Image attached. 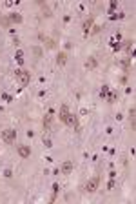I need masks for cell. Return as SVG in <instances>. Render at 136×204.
<instances>
[{
	"label": "cell",
	"mask_w": 136,
	"mask_h": 204,
	"mask_svg": "<svg viewBox=\"0 0 136 204\" xmlns=\"http://www.w3.org/2000/svg\"><path fill=\"white\" fill-rule=\"evenodd\" d=\"M15 77L18 78V82H20V86H27L29 84V80H31V75H29V71H24V69H16L15 71Z\"/></svg>",
	"instance_id": "1"
},
{
	"label": "cell",
	"mask_w": 136,
	"mask_h": 204,
	"mask_svg": "<svg viewBox=\"0 0 136 204\" xmlns=\"http://www.w3.org/2000/svg\"><path fill=\"white\" fill-rule=\"evenodd\" d=\"M98 186H100V177H93V179H89L85 182V186H84V189L87 193H94L98 189Z\"/></svg>",
	"instance_id": "2"
},
{
	"label": "cell",
	"mask_w": 136,
	"mask_h": 204,
	"mask_svg": "<svg viewBox=\"0 0 136 204\" xmlns=\"http://www.w3.org/2000/svg\"><path fill=\"white\" fill-rule=\"evenodd\" d=\"M38 40H40L42 44H45V47H47V49H54V47H56V42H54L53 38L45 37L44 33H38Z\"/></svg>",
	"instance_id": "3"
},
{
	"label": "cell",
	"mask_w": 136,
	"mask_h": 204,
	"mask_svg": "<svg viewBox=\"0 0 136 204\" xmlns=\"http://www.w3.org/2000/svg\"><path fill=\"white\" fill-rule=\"evenodd\" d=\"M15 137H16V131L15 130H5V131H2V139L8 142V144H13V142H15Z\"/></svg>",
	"instance_id": "4"
},
{
	"label": "cell",
	"mask_w": 136,
	"mask_h": 204,
	"mask_svg": "<svg viewBox=\"0 0 136 204\" xmlns=\"http://www.w3.org/2000/svg\"><path fill=\"white\" fill-rule=\"evenodd\" d=\"M69 106L67 104H62L60 106V111H58V119H60V122H64L65 124V120H67V117H69Z\"/></svg>",
	"instance_id": "5"
},
{
	"label": "cell",
	"mask_w": 136,
	"mask_h": 204,
	"mask_svg": "<svg viewBox=\"0 0 136 204\" xmlns=\"http://www.w3.org/2000/svg\"><path fill=\"white\" fill-rule=\"evenodd\" d=\"M65 124L69 126V128H74L76 131H80V126H78V119H76V115H73V113H69V117H67V120H65Z\"/></svg>",
	"instance_id": "6"
},
{
	"label": "cell",
	"mask_w": 136,
	"mask_h": 204,
	"mask_svg": "<svg viewBox=\"0 0 136 204\" xmlns=\"http://www.w3.org/2000/svg\"><path fill=\"white\" fill-rule=\"evenodd\" d=\"M18 155H20V157H22V159H29V155H31V148L29 146H18Z\"/></svg>",
	"instance_id": "7"
},
{
	"label": "cell",
	"mask_w": 136,
	"mask_h": 204,
	"mask_svg": "<svg viewBox=\"0 0 136 204\" xmlns=\"http://www.w3.org/2000/svg\"><path fill=\"white\" fill-rule=\"evenodd\" d=\"M8 18H9L11 24H22V20H24V17L20 15V13H11Z\"/></svg>",
	"instance_id": "8"
},
{
	"label": "cell",
	"mask_w": 136,
	"mask_h": 204,
	"mask_svg": "<svg viewBox=\"0 0 136 204\" xmlns=\"http://www.w3.org/2000/svg\"><path fill=\"white\" fill-rule=\"evenodd\" d=\"M98 66V60L94 58V57H89L85 60V69H94V67Z\"/></svg>",
	"instance_id": "9"
},
{
	"label": "cell",
	"mask_w": 136,
	"mask_h": 204,
	"mask_svg": "<svg viewBox=\"0 0 136 204\" xmlns=\"http://www.w3.org/2000/svg\"><path fill=\"white\" fill-rule=\"evenodd\" d=\"M93 22H94V17H89V18L84 22V33H85V35L93 29Z\"/></svg>",
	"instance_id": "10"
},
{
	"label": "cell",
	"mask_w": 136,
	"mask_h": 204,
	"mask_svg": "<svg viewBox=\"0 0 136 204\" xmlns=\"http://www.w3.org/2000/svg\"><path fill=\"white\" fill-rule=\"evenodd\" d=\"M65 62H67V53L65 51H60L58 55H56V64L58 66H64Z\"/></svg>",
	"instance_id": "11"
},
{
	"label": "cell",
	"mask_w": 136,
	"mask_h": 204,
	"mask_svg": "<svg viewBox=\"0 0 136 204\" xmlns=\"http://www.w3.org/2000/svg\"><path fill=\"white\" fill-rule=\"evenodd\" d=\"M71 171H73V162L71 160H65L64 164H62V173L64 175H69Z\"/></svg>",
	"instance_id": "12"
},
{
	"label": "cell",
	"mask_w": 136,
	"mask_h": 204,
	"mask_svg": "<svg viewBox=\"0 0 136 204\" xmlns=\"http://www.w3.org/2000/svg\"><path fill=\"white\" fill-rule=\"evenodd\" d=\"M118 99V93H114V91H111V93H109V97H107V102H109V104H113V102L114 100H116Z\"/></svg>",
	"instance_id": "13"
},
{
	"label": "cell",
	"mask_w": 136,
	"mask_h": 204,
	"mask_svg": "<svg viewBox=\"0 0 136 204\" xmlns=\"http://www.w3.org/2000/svg\"><path fill=\"white\" fill-rule=\"evenodd\" d=\"M107 91H109V86H104V87H102V91H100V97L105 99L107 97Z\"/></svg>",
	"instance_id": "14"
},
{
	"label": "cell",
	"mask_w": 136,
	"mask_h": 204,
	"mask_svg": "<svg viewBox=\"0 0 136 204\" xmlns=\"http://www.w3.org/2000/svg\"><path fill=\"white\" fill-rule=\"evenodd\" d=\"M0 22H2V26H5V28H8V26L11 24V22H9V18H8V17H0Z\"/></svg>",
	"instance_id": "15"
},
{
	"label": "cell",
	"mask_w": 136,
	"mask_h": 204,
	"mask_svg": "<svg viewBox=\"0 0 136 204\" xmlns=\"http://www.w3.org/2000/svg\"><path fill=\"white\" fill-rule=\"evenodd\" d=\"M100 29H102L100 26H94V28H93V29H91L89 33H91V35H96V33H100Z\"/></svg>",
	"instance_id": "16"
},
{
	"label": "cell",
	"mask_w": 136,
	"mask_h": 204,
	"mask_svg": "<svg viewBox=\"0 0 136 204\" xmlns=\"http://www.w3.org/2000/svg\"><path fill=\"white\" fill-rule=\"evenodd\" d=\"M44 146H45V148H53V142H51L49 139H45V140H44Z\"/></svg>",
	"instance_id": "17"
},
{
	"label": "cell",
	"mask_w": 136,
	"mask_h": 204,
	"mask_svg": "<svg viewBox=\"0 0 136 204\" xmlns=\"http://www.w3.org/2000/svg\"><path fill=\"white\" fill-rule=\"evenodd\" d=\"M33 51H35V55H36V57H40V55H42V49H40V47H35Z\"/></svg>",
	"instance_id": "18"
},
{
	"label": "cell",
	"mask_w": 136,
	"mask_h": 204,
	"mask_svg": "<svg viewBox=\"0 0 136 204\" xmlns=\"http://www.w3.org/2000/svg\"><path fill=\"white\" fill-rule=\"evenodd\" d=\"M107 188H109V189H113V188H114V179H111V180H109V184H107Z\"/></svg>",
	"instance_id": "19"
},
{
	"label": "cell",
	"mask_w": 136,
	"mask_h": 204,
	"mask_svg": "<svg viewBox=\"0 0 136 204\" xmlns=\"http://www.w3.org/2000/svg\"><path fill=\"white\" fill-rule=\"evenodd\" d=\"M4 175H5V177H8V179H9V177H11V169H5V171H4Z\"/></svg>",
	"instance_id": "20"
},
{
	"label": "cell",
	"mask_w": 136,
	"mask_h": 204,
	"mask_svg": "<svg viewBox=\"0 0 136 204\" xmlns=\"http://www.w3.org/2000/svg\"><path fill=\"white\" fill-rule=\"evenodd\" d=\"M0 17H2V13H0Z\"/></svg>",
	"instance_id": "21"
}]
</instances>
